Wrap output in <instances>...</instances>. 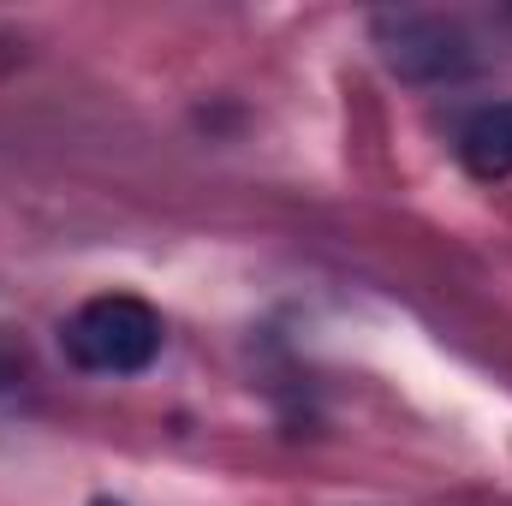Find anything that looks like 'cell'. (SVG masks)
<instances>
[{
    "instance_id": "obj_5",
    "label": "cell",
    "mask_w": 512,
    "mask_h": 506,
    "mask_svg": "<svg viewBox=\"0 0 512 506\" xmlns=\"http://www.w3.org/2000/svg\"><path fill=\"white\" fill-rule=\"evenodd\" d=\"M96 506H120V501H96Z\"/></svg>"
},
{
    "instance_id": "obj_2",
    "label": "cell",
    "mask_w": 512,
    "mask_h": 506,
    "mask_svg": "<svg viewBox=\"0 0 512 506\" xmlns=\"http://www.w3.org/2000/svg\"><path fill=\"white\" fill-rule=\"evenodd\" d=\"M376 42H382L387 66L399 78H417V84L459 78L477 60L465 30L453 18H441V12H387V18H376Z\"/></svg>"
},
{
    "instance_id": "obj_1",
    "label": "cell",
    "mask_w": 512,
    "mask_h": 506,
    "mask_svg": "<svg viewBox=\"0 0 512 506\" xmlns=\"http://www.w3.org/2000/svg\"><path fill=\"white\" fill-rule=\"evenodd\" d=\"M161 340H167L161 310L143 304V298H131V292H96V298H84L66 316V328H60L66 358L78 370H90V376H137V370H149L161 358Z\"/></svg>"
},
{
    "instance_id": "obj_4",
    "label": "cell",
    "mask_w": 512,
    "mask_h": 506,
    "mask_svg": "<svg viewBox=\"0 0 512 506\" xmlns=\"http://www.w3.org/2000/svg\"><path fill=\"white\" fill-rule=\"evenodd\" d=\"M30 393H36L30 352H24V340H18L12 328H0V429L30 411Z\"/></svg>"
},
{
    "instance_id": "obj_3",
    "label": "cell",
    "mask_w": 512,
    "mask_h": 506,
    "mask_svg": "<svg viewBox=\"0 0 512 506\" xmlns=\"http://www.w3.org/2000/svg\"><path fill=\"white\" fill-rule=\"evenodd\" d=\"M459 161L471 179H512V102L495 108H477L465 126H459Z\"/></svg>"
}]
</instances>
